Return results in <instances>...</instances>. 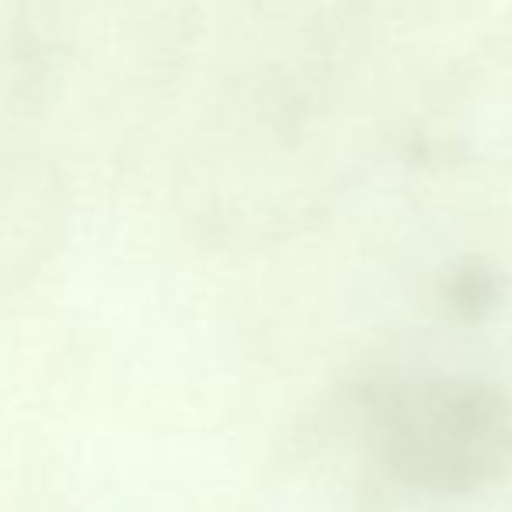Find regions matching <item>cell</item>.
<instances>
[{
    "instance_id": "1",
    "label": "cell",
    "mask_w": 512,
    "mask_h": 512,
    "mask_svg": "<svg viewBox=\"0 0 512 512\" xmlns=\"http://www.w3.org/2000/svg\"><path fill=\"white\" fill-rule=\"evenodd\" d=\"M460 0H227L192 77L175 199L216 248L324 227L405 140Z\"/></svg>"
},
{
    "instance_id": "2",
    "label": "cell",
    "mask_w": 512,
    "mask_h": 512,
    "mask_svg": "<svg viewBox=\"0 0 512 512\" xmlns=\"http://www.w3.org/2000/svg\"><path fill=\"white\" fill-rule=\"evenodd\" d=\"M189 0H32L0 49V140L53 157L122 147L185 81Z\"/></svg>"
},
{
    "instance_id": "3",
    "label": "cell",
    "mask_w": 512,
    "mask_h": 512,
    "mask_svg": "<svg viewBox=\"0 0 512 512\" xmlns=\"http://www.w3.org/2000/svg\"><path fill=\"white\" fill-rule=\"evenodd\" d=\"M359 439L391 485L474 499L512 481V391L474 373H411L352 398Z\"/></svg>"
},
{
    "instance_id": "4",
    "label": "cell",
    "mask_w": 512,
    "mask_h": 512,
    "mask_svg": "<svg viewBox=\"0 0 512 512\" xmlns=\"http://www.w3.org/2000/svg\"><path fill=\"white\" fill-rule=\"evenodd\" d=\"M74 206V178L21 143L0 140V304L56 255Z\"/></svg>"
},
{
    "instance_id": "5",
    "label": "cell",
    "mask_w": 512,
    "mask_h": 512,
    "mask_svg": "<svg viewBox=\"0 0 512 512\" xmlns=\"http://www.w3.org/2000/svg\"><path fill=\"white\" fill-rule=\"evenodd\" d=\"M28 7H32V0H0V49H4L7 39H11L14 25L25 18Z\"/></svg>"
}]
</instances>
